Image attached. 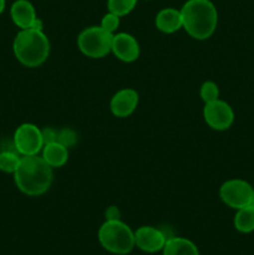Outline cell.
<instances>
[{
	"label": "cell",
	"instance_id": "6da1fadb",
	"mask_svg": "<svg viewBox=\"0 0 254 255\" xmlns=\"http://www.w3.org/2000/svg\"><path fill=\"white\" fill-rule=\"evenodd\" d=\"M52 167L39 154L22 156L19 167L14 173L17 189L30 197L42 196L51 187Z\"/></svg>",
	"mask_w": 254,
	"mask_h": 255
},
{
	"label": "cell",
	"instance_id": "7a4b0ae2",
	"mask_svg": "<svg viewBox=\"0 0 254 255\" xmlns=\"http://www.w3.org/2000/svg\"><path fill=\"white\" fill-rule=\"evenodd\" d=\"M183 29L196 40H207L218 25V12L211 0H187L181 9Z\"/></svg>",
	"mask_w": 254,
	"mask_h": 255
},
{
	"label": "cell",
	"instance_id": "3957f363",
	"mask_svg": "<svg viewBox=\"0 0 254 255\" xmlns=\"http://www.w3.org/2000/svg\"><path fill=\"white\" fill-rule=\"evenodd\" d=\"M12 51L21 65L26 67H39L50 55L49 37L41 30H20L12 42Z\"/></svg>",
	"mask_w": 254,
	"mask_h": 255
},
{
	"label": "cell",
	"instance_id": "277c9868",
	"mask_svg": "<svg viewBox=\"0 0 254 255\" xmlns=\"http://www.w3.org/2000/svg\"><path fill=\"white\" fill-rule=\"evenodd\" d=\"M99 242L107 252L125 255L134 248V232L126 223L119 221H106L99 229Z\"/></svg>",
	"mask_w": 254,
	"mask_h": 255
},
{
	"label": "cell",
	"instance_id": "5b68a950",
	"mask_svg": "<svg viewBox=\"0 0 254 255\" xmlns=\"http://www.w3.org/2000/svg\"><path fill=\"white\" fill-rule=\"evenodd\" d=\"M114 34L101 26H90L82 30L77 36V47L91 59H102L111 52Z\"/></svg>",
	"mask_w": 254,
	"mask_h": 255
},
{
	"label": "cell",
	"instance_id": "8992f818",
	"mask_svg": "<svg viewBox=\"0 0 254 255\" xmlns=\"http://www.w3.org/2000/svg\"><path fill=\"white\" fill-rule=\"evenodd\" d=\"M219 197L226 206L241 209L253 204L254 188L244 179H229L219 188Z\"/></svg>",
	"mask_w": 254,
	"mask_h": 255
},
{
	"label": "cell",
	"instance_id": "52a82bcc",
	"mask_svg": "<svg viewBox=\"0 0 254 255\" xmlns=\"http://www.w3.org/2000/svg\"><path fill=\"white\" fill-rule=\"evenodd\" d=\"M14 147L20 156L39 154L44 147L41 129L34 124L20 125L14 133Z\"/></svg>",
	"mask_w": 254,
	"mask_h": 255
},
{
	"label": "cell",
	"instance_id": "ba28073f",
	"mask_svg": "<svg viewBox=\"0 0 254 255\" xmlns=\"http://www.w3.org/2000/svg\"><path fill=\"white\" fill-rule=\"evenodd\" d=\"M203 119L212 129L226 131L233 125L234 112L231 105L218 99L209 104H204Z\"/></svg>",
	"mask_w": 254,
	"mask_h": 255
},
{
	"label": "cell",
	"instance_id": "9c48e42d",
	"mask_svg": "<svg viewBox=\"0 0 254 255\" xmlns=\"http://www.w3.org/2000/svg\"><path fill=\"white\" fill-rule=\"evenodd\" d=\"M168 238L161 229L143 226L134 232V246L146 253H156L163 249Z\"/></svg>",
	"mask_w": 254,
	"mask_h": 255
},
{
	"label": "cell",
	"instance_id": "30bf717a",
	"mask_svg": "<svg viewBox=\"0 0 254 255\" xmlns=\"http://www.w3.org/2000/svg\"><path fill=\"white\" fill-rule=\"evenodd\" d=\"M111 52L124 62H133L139 57V44L136 37L127 32L114 34Z\"/></svg>",
	"mask_w": 254,
	"mask_h": 255
},
{
	"label": "cell",
	"instance_id": "8fae6325",
	"mask_svg": "<svg viewBox=\"0 0 254 255\" xmlns=\"http://www.w3.org/2000/svg\"><path fill=\"white\" fill-rule=\"evenodd\" d=\"M138 92L133 89H122L112 96L110 110L112 115L120 119L128 117L136 111L138 106Z\"/></svg>",
	"mask_w": 254,
	"mask_h": 255
},
{
	"label": "cell",
	"instance_id": "7c38bea8",
	"mask_svg": "<svg viewBox=\"0 0 254 255\" xmlns=\"http://www.w3.org/2000/svg\"><path fill=\"white\" fill-rule=\"evenodd\" d=\"M10 16L12 22L20 30L30 29L36 20V10L29 0H16L10 7Z\"/></svg>",
	"mask_w": 254,
	"mask_h": 255
},
{
	"label": "cell",
	"instance_id": "4fadbf2b",
	"mask_svg": "<svg viewBox=\"0 0 254 255\" xmlns=\"http://www.w3.org/2000/svg\"><path fill=\"white\" fill-rule=\"evenodd\" d=\"M157 30L164 34H173L183 27L182 22L181 10L173 9V7H166V9L159 10L158 14L154 19Z\"/></svg>",
	"mask_w": 254,
	"mask_h": 255
},
{
	"label": "cell",
	"instance_id": "5bb4252c",
	"mask_svg": "<svg viewBox=\"0 0 254 255\" xmlns=\"http://www.w3.org/2000/svg\"><path fill=\"white\" fill-rule=\"evenodd\" d=\"M42 158L52 168L62 167L69 159V148L62 146L59 142L44 144L42 147Z\"/></svg>",
	"mask_w": 254,
	"mask_h": 255
},
{
	"label": "cell",
	"instance_id": "9a60e30c",
	"mask_svg": "<svg viewBox=\"0 0 254 255\" xmlns=\"http://www.w3.org/2000/svg\"><path fill=\"white\" fill-rule=\"evenodd\" d=\"M162 252L163 255H199L196 244L182 237H171L167 239Z\"/></svg>",
	"mask_w": 254,
	"mask_h": 255
},
{
	"label": "cell",
	"instance_id": "2e32d148",
	"mask_svg": "<svg viewBox=\"0 0 254 255\" xmlns=\"http://www.w3.org/2000/svg\"><path fill=\"white\" fill-rule=\"evenodd\" d=\"M234 227L241 233H252L254 231V204L237 209Z\"/></svg>",
	"mask_w": 254,
	"mask_h": 255
},
{
	"label": "cell",
	"instance_id": "e0dca14e",
	"mask_svg": "<svg viewBox=\"0 0 254 255\" xmlns=\"http://www.w3.org/2000/svg\"><path fill=\"white\" fill-rule=\"evenodd\" d=\"M21 157L17 152L1 151L0 152V171L5 173H15L19 167Z\"/></svg>",
	"mask_w": 254,
	"mask_h": 255
},
{
	"label": "cell",
	"instance_id": "ac0fdd59",
	"mask_svg": "<svg viewBox=\"0 0 254 255\" xmlns=\"http://www.w3.org/2000/svg\"><path fill=\"white\" fill-rule=\"evenodd\" d=\"M137 0H107V9L117 16L128 15L136 7Z\"/></svg>",
	"mask_w": 254,
	"mask_h": 255
},
{
	"label": "cell",
	"instance_id": "d6986e66",
	"mask_svg": "<svg viewBox=\"0 0 254 255\" xmlns=\"http://www.w3.org/2000/svg\"><path fill=\"white\" fill-rule=\"evenodd\" d=\"M201 99L203 100L204 104H209L219 99V87L216 82L206 81L201 86Z\"/></svg>",
	"mask_w": 254,
	"mask_h": 255
},
{
	"label": "cell",
	"instance_id": "ffe728a7",
	"mask_svg": "<svg viewBox=\"0 0 254 255\" xmlns=\"http://www.w3.org/2000/svg\"><path fill=\"white\" fill-rule=\"evenodd\" d=\"M57 142L66 148L74 147L77 142V133L71 128H64L57 131Z\"/></svg>",
	"mask_w": 254,
	"mask_h": 255
},
{
	"label": "cell",
	"instance_id": "44dd1931",
	"mask_svg": "<svg viewBox=\"0 0 254 255\" xmlns=\"http://www.w3.org/2000/svg\"><path fill=\"white\" fill-rule=\"evenodd\" d=\"M100 26L104 30H106V31L115 34V31H116L120 26V16H117L116 14H112V12L109 11L107 14L104 15Z\"/></svg>",
	"mask_w": 254,
	"mask_h": 255
},
{
	"label": "cell",
	"instance_id": "7402d4cb",
	"mask_svg": "<svg viewBox=\"0 0 254 255\" xmlns=\"http://www.w3.org/2000/svg\"><path fill=\"white\" fill-rule=\"evenodd\" d=\"M41 133L42 139H44V144L57 142V129L52 128V127H46V128L41 129Z\"/></svg>",
	"mask_w": 254,
	"mask_h": 255
},
{
	"label": "cell",
	"instance_id": "603a6c76",
	"mask_svg": "<svg viewBox=\"0 0 254 255\" xmlns=\"http://www.w3.org/2000/svg\"><path fill=\"white\" fill-rule=\"evenodd\" d=\"M105 216H106V221H119V219H121V212L117 207L111 206L106 209Z\"/></svg>",
	"mask_w": 254,
	"mask_h": 255
},
{
	"label": "cell",
	"instance_id": "cb8c5ba5",
	"mask_svg": "<svg viewBox=\"0 0 254 255\" xmlns=\"http://www.w3.org/2000/svg\"><path fill=\"white\" fill-rule=\"evenodd\" d=\"M5 9V0H0V15L2 14Z\"/></svg>",
	"mask_w": 254,
	"mask_h": 255
},
{
	"label": "cell",
	"instance_id": "d4e9b609",
	"mask_svg": "<svg viewBox=\"0 0 254 255\" xmlns=\"http://www.w3.org/2000/svg\"><path fill=\"white\" fill-rule=\"evenodd\" d=\"M253 204H254V198H253Z\"/></svg>",
	"mask_w": 254,
	"mask_h": 255
}]
</instances>
